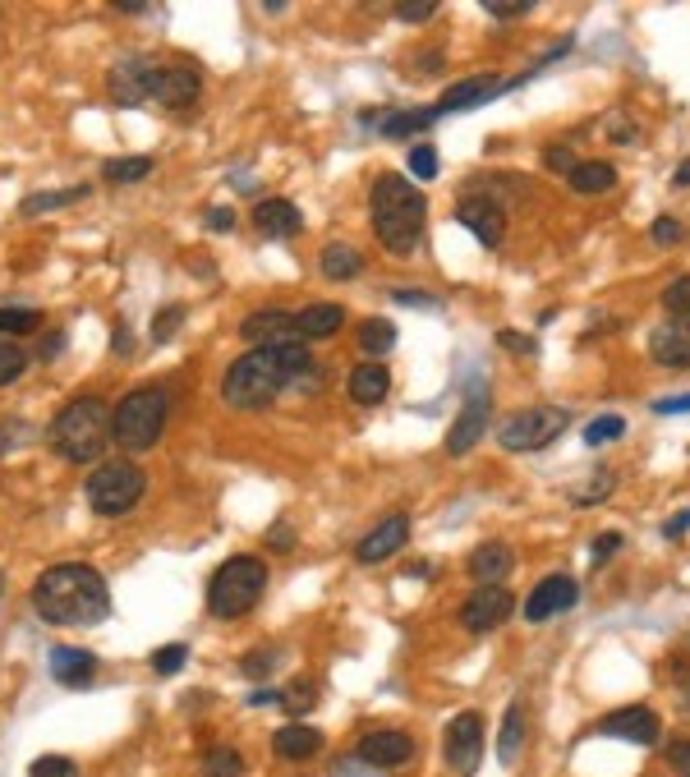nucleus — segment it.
<instances>
[{
  "mask_svg": "<svg viewBox=\"0 0 690 777\" xmlns=\"http://www.w3.org/2000/svg\"><path fill=\"white\" fill-rule=\"evenodd\" d=\"M314 382H318V369L304 346H259L230 364L221 396L230 409H267L286 386H314Z\"/></svg>",
  "mask_w": 690,
  "mask_h": 777,
  "instance_id": "obj_1",
  "label": "nucleus"
},
{
  "mask_svg": "<svg viewBox=\"0 0 690 777\" xmlns=\"http://www.w3.org/2000/svg\"><path fill=\"white\" fill-rule=\"evenodd\" d=\"M33 608L51 626H97L111 616V589L101 580L97 566L84 561H61L37 576L33 584Z\"/></svg>",
  "mask_w": 690,
  "mask_h": 777,
  "instance_id": "obj_2",
  "label": "nucleus"
},
{
  "mask_svg": "<svg viewBox=\"0 0 690 777\" xmlns=\"http://www.w3.org/2000/svg\"><path fill=\"white\" fill-rule=\"evenodd\" d=\"M424 212L428 203L405 175H382L373 185V230L387 244V253H415L424 236Z\"/></svg>",
  "mask_w": 690,
  "mask_h": 777,
  "instance_id": "obj_3",
  "label": "nucleus"
},
{
  "mask_svg": "<svg viewBox=\"0 0 690 777\" xmlns=\"http://www.w3.org/2000/svg\"><path fill=\"white\" fill-rule=\"evenodd\" d=\"M46 437H51V447H56L61 460L88 464V460H97L101 451H107V442H111V405L101 401V396L69 401L56 419H51Z\"/></svg>",
  "mask_w": 690,
  "mask_h": 777,
  "instance_id": "obj_4",
  "label": "nucleus"
},
{
  "mask_svg": "<svg viewBox=\"0 0 690 777\" xmlns=\"http://www.w3.org/2000/svg\"><path fill=\"white\" fill-rule=\"evenodd\" d=\"M263 589H267V561L240 552V557L221 561V571L208 580V612L217 621H240L263 599Z\"/></svg>",
  "mask_w": 690,
  "mask_h": 777,
  "instance_id": "obj_5",
  "label": "nucleus"
},
{
  "mask_svg": "<svg viewBox=\"0 0 690 777\" xmlns=\"http://www.w3.org/2000/svg\"><path fill=\"white\" fill-rule=\"evenodd\" d=\"M166 414H171V401L162 386H139V392H130L111 414V442L124 451L157 447L166 433Z\"/></svg>",
  "mask_w": 690,
  "mask_h": 777,
  "instance_id": "obj_6",
  "label": "nucleus"
},
{
  "mask_svg": "<svg viewBox=\"0 0 690 777\" xmlns=\"http://www.w3.org/2000/svg\"><path fill=\"white\" fill-rule=\"evenodd\" d=\"M143 488L147 479L134 460H101L88 474V506L97 515H130L143 497Z\"/></svg>",
  "mask_w": 690,
  "mask_h": 777,
  "instance_id": "obj_7",
  "label": "nucleus"
},
{
  "mask_svg": "<svg viewBox=\"0 0 690 777\" xmlns=\"http://www.w3.org/2000/svg\"><path fill=\"white\" fill-rule=\"evenodd\" d=\"M567 424H571V414L561 405H529V409L506 414L497 428V442L506 451H544L548 442H557L567 433Z\"/></svg>",
  "mask_w": 690,
  "mask_h": 777,
  "instance_id": "obj_8",
  "label": "nucleus"
},
{
  "mask_svg": "<svg viewBox=\"0 0 690 777\" xmlns=\"http://www.w3.org/2000/svg\"><path fill=\"white\" fill-rule=\"evenodd\" d=\"M447 764L460 777L479 773V764H483V713L479 709H466V713L451 718V727H447Z\"/></svg>",
  "mask_w": 690,
  "mask_h": 777,
  "instance_id": "obj_9",
  "label": "nucleus"
},
{
  "mask_svg": "<svg viewBox=\"0 0 690 777\" xmlns=\"http://www.w3.org/2000/svg\"><path fill=\"white\" fill-rule=\"evenodd\" d=\"M157 65L162 61H152V56H124L120 65H111L107 88H111L116 107H143V101H152V79H157Z\"/></svg>",
  "mask_w": 690,
  "mask_h": 777,
  "instance_id": "obj_10",
  "label": "nucleus"
},
{
  "mask_svg": "<svg viewBox=\"0 0 690 777\" xmlns=\"http://www.w3.org/2000/svg\"><path fill=\"white\" fill-rule=\"evenodd\" d=\"M506 616H516V599L502 589V584H479L466 603H460V626L474 631V635H489L497 631Z\"/></svg>",
  "mask_w": 690,
  "mask_h": 777,
  "instance_id": "obj_11",
  "label": "nucleus"
},
{
  "mask_svg": "<svg viewBox=\"0 0 690 777\" xmlns=\"http://www.w3.org/2000/svg\"><path fill=\"white\" fill-rule=\"evenodd\" d=\"M240 336L259 350V346H304V336L295 327V314L286 308H259V314H249L240 322Z\"/></svg>",
  "mask_w": 690,
  "mask_h": 777,
  "instance_id": "obj_12",
  "label": "nucleus"
},
{
  "mask_svg": "<svg viewBox=\"0 0 690 777\" xmlns=\"http://www.w3.org/2000/svg\"><path fill=\"white\" fill-rule=\"evenodd\" d=\"M456 221L466 226V230H474L479 236V244L483 249H497L502 244V236H506V212H502V203H493V198H460L456 203Z\"/></svg>",
  "mask_w": 690,
  "mask_h": 777,
  "instance_id": "obj_13",
  "label": "nucleus"
},
{
  "mask_svg": "<svg viewBox=\"0 0 690 777\" xmlns=\"http://www.w3.org/2000/svg\"><path fill=\"white\" fill-rule=\"evenodd\" d=\"M202 92V74L194 65H157V79H152V101H162L171 111L194 107Z\"/></svg>",
  "mask_w": 690,
  "mask_h": 777,
  "instance_id": "obj_14",
  "label": "nucleus"
},
{
  "mask_svg": "<svg viewBox=\"0 0 690 777\" xmlns=\"http://www.w3.org/2000/svg\"><path fill=\"white\" fill-rule=\"evenodd\" d=\"M410 755H415V741L392 727H377L360 741V764L369 768H401V764H410Z\"/></svg>",
  "mask_w": 690,
  "mask_h": 777,
  "instance_id": "obj_15",
  "label": "nucleus"
},
{
  "mask_svg": "<svg viewBox=\"0 0 690 777\" xmlns=\"http://www.w3.org/2000/svg\"><path fill=\"white\" fill-rule=\"evenodd\" d=\"M576 599H580V584L571 580V576H548L539 589L529 593V603H525V621H548V616H557V612H567V608H576Z\"/></svg>",
  "mask_w": 690,
  "mask_h": 777,
  "instance_id": "obj_16",
  "label": "nucleus"
},
{
  "mask_svg": "<svg viewBox=\"0 0 690 777\" xmlns=\"http://www.w3.org/2000/svg\"><path fill=\"white\" fill-rule=\"evenodd\" d=\"M489 396L483 392H474L470 401H466V409L456 414V424H451V433H447V451L451 456H466V451H474V442L483 437V428H489Z\"/></svg>",
  "mask_w": 690,
  "mask_h": 777,
  "instance_id": "obj_17",
  "label": "nucleus"
},
{
  "mask_svg": "<svg viewBox=\"0 0 690 777\" xmlns=\"http://www.w3.org/2000/svg\"><path fill=\"white\" fill-rule=\"evenodd\" d=\"M405 538H410V521L405 515H392V521H382L373 534L360 538V548H354V557H360L364 566H377V561H387L405 548Z\"/></svg>",
  "mask_w": 690,
  "mask_h": 777,
  "instance_id": "obj_18",
  "label": "nucleus"
},
{
  "mask_svg": "<svg viewBox=\"0 0 690 777\" xmlns=\"http://www.w3.org/2000/svg\"><path fill=\"white\" fill-rule=\"evenodd\" d=\"M502 88H511V84H502V79H493V74H479V79H466V84H456V88H447L442 92V101L432 107V116H451V111H470V107H483V101H493Z\"/></svg>",
  "mask_w": 690,
  "mask_h": 777,
  "instance_id": "obj_19",
  "label": "nucleus"
},
{
  "mask_svg": "<svg viewBox=\"0 0 690 777\" xmlns=\"http://www.w3.org/2000/svg\"><path fill=\"white\" fill-rule=\"evenodd\" d=\"M599 732L603 736H622V741H635V745H658V718L649 709H617V713H607L599 722Z\"/></svg>",
  "mask_w": 690,
  "mask_h": 777,
  "instance_id": "obj_20",
  "label": "nucleus"
},
{
  "mask_svg": "<svg viewBox=\"0 0 690 777\" xmlns=\"http://www.w3.org/2000/svg\"><path fill=\"white\" fill-rule=\"evenodd\" d=\"M299 226H304L299 207L286 203V198H263L259 207H253V230L267 236V240H291V236H299Z\"/></svg>",
  "mask_w": 690,
  "mask_h": 777,
  "instance_id": "obj_21",
  "label": "nucleus"
},
{
  "mask_svg": "<svg viewBox=\"0 0 690 777\" xmlns=\"http://www.w3.org/2000/svg\"><path fill=\"white\" fill-rule=\"evenodd\" d=\"M649 354L668 369H690V318H672L649 336Z\"/></svg>",
  "mask_w": 690,
  "mask_h": 777,
  "instance_id": "obj_22",
  "label": "nucleus"
},
{
  "mask_svg": "<svg viewBox=\"0 0 690 777\" xmlns=\"http://www.w3.org/2000/svg\"><path fill=\"white\" fill-rule=\"evenodd\" d=\"M51 677H56L61 686L79 690L97 677V658L88 649H74V644H61V649H51Z\"/></svg>",
  "mask_w": 690,
  "mask_h": 777,
  "instance_id": "obj_23",
  "label": "nucleus"
},
{
  "mask_svg": "<svg viewBox=\"0 0 690 777\" xmlns=\"http://www.w3.org/2000/svg\"><path fill=\"white\" fill-rule=\"evenodd\" d=\"M511 566H516V552H511L502 538L479 543V548L470 552V576H474L479 584H502V580L511 576Z\"/></svg>",
  "mask_w": 690,
  "mask_h": 777,
  "instance_id": "obj_24",
  "label": "nucleus"
},
{
  "mask_svg": "<svg viewBox=\"0 0 690 777\" xmlns=\"http://www.w3.org/2000/svg\"><path fill=\"white\" fill-rule=\"evenodd\" d=\"M272 749L281 759H314L318 749H322V732L318 727H309V722H291V727H276V736H272Z\"/></svg>",
  "mask_w": 690,
  "mask_h": 777,
  "instance_id": "obj_25",
  "label": "nucleus"
},
{
  "mask_svg": "<svg viewBox=\"0 0 690 777\" xmlns=\"http://www.w3.org/2000/svg\"><path fill=\"white\" fill-rule=\"evenodd\" d=\"M346 322V308L341 304H309V308H299L295 314V327L304 341H327V336H337Z\"/></svg>",
  "mask_w": 690,
  "mask_h": 777,
  "instance_id": "obj_26",
  "label": "nucleus"
},
{
  "mask_svg": "<svg viewBox=\"0 0 690 777\" xmlns=\"http://www.w3.org/2000/svg\"><path fill=\"white\" fill-rule=\"evenodd\" d=\"M392 392V373L382 364H360L350 373V401L354 405H382Z\"/></svg>",
  "mask_w": 690,
  "mask_h": 777,
  "instance_id": "obj_27",
  "label": "nucleus"
},
{
  "mask_svg": "<svg viewBox=\"0 0 690 777\" xmlns=\"http://www.w3.org/2000/svg\"><path fill=\"white\" fill-rule=\"evenodd\" d=\"M567 185L576 194H607V189H617V166H612V162H580L567 175Z\"/></svg>",
  "mask_w": 690,
  "mask_h": 777,
  "instance_id": "obj_28",
  "label": "nucleus"
},
{
  "mask_svg": "<svg viewBox=\"0 0 690 777\" xmlns=\"http://www.w3.org/2000/svg\"><path fill=\"white\" fill-rule=\"evenodd\" d=\"M318 267H322V276H331V281H350V276L364 272V258H360V249H350V244H327Z\"/></svg>",
  "mask_w": 690,
  "mask_h": 777,
  "instance_id": "obj_29",
  "label": "nucleus"
},
{
  "mask_svg": "<svg viewBox=\"0 0 690 777\" xmlns=\"http://www.w3.org/2000/svg\"><path fill=\"white\" fill-rule=\"evenodd\" d=\"M521 745H525V709H521V704H511V709H506V718H502V741H497V759H502V764H516Z\"/></svg>",
  "mask_w": 690,
  "mask_h": 777,
  "instance_id": "obj_30",
  "label": "nucleus"
},
{
  "mask_svg": "<svg viewBox=\"0 0 690 777\" xmlns=\"http://www.w3.org/2000/svg\"><path fill=\"white\" fill-rule=\"evenodd\" d=\"M202 777H244V755L236 745L202 749Z\"/></svg>",
  "mask_w": 690,
  "mask_h": 777,
  "instance_id": "obj_31",
  "label": "nucleus"
},
{
  "mask_svg": "<svg viewBox=\"0 0 690 777\" xmlns=\"http://www.w3.org/2000/svg\"><path fill=\"white\" fill-rule=\"evenodd\" d=\"M432 120H438V116H432V107L428 111H396V116H382V139H410V134H419V129H428Z\"/></svg>",
  "mask_w": 690,
  "mask_h": 777,
  "instance_id": "obj_32",
  "label": "nucleus"
},
{
  "mask_svg": "<svg viewBox=\"0 0 690 777\" xmlns=\"http://www.w3.org/2000/svg\"><path fill=\"white\" fill-rule=\"evenodd\" d=\"M101 175H107L111 185H139V179L152 175V157H116L101 166Z\"/></svg>",
  "mask_w": 690,
  "mask_h": 777,
  "instance_id": "obj_33",
  "label": "nucleus"
},
{
  "mask_svg": "<svg viewBox=\"0 0 690 777\" xmlns=\"http://www.w3.org/2000/svg\"><path fill=\"white\" fill-rule=\"evenodd\" d=\"M42 327V314L37 308H19V304H10V308H0V336H29V331H37Z\"/></svg>",
  "mask_w": 690,
  "mask_h": 777,
  "instance_id": "obj_34",
  "label": "nucleus"
},
{
  "mask_svg": "<svg viewBox=\"0 0 690 777\" xmlns=\"http://www.w3.org/2000/svg\"><path fill=\"white\" fill-rule=\"evenodd\" d=\"M360 346H364V354H387L396 346V327L387 318H369L360 327Z\"/></svg>",
  "mask_w": 690,
  "mask_h": 777,
  "instance_id": "obj_35",
  "label": "nucleus"
},
{
  "mask_svg": "<svg viewBox=\"0 0 690 777\" xmlns=\"http://www.w3.org/2000/svg\"><path fill=\"white\" fill-rule=\"evenodd\" d=\"M29 350H19L14 341H6V336H0V386H10L14 377H23V369H29Z\"/></svg>",
  "mask_w": 690,
  "mask_h": 777,
  "instance_id": "obj_36",
  "label": "nucleus"
},
{
  "mask_svg": "<svg viewBox=\"0 0 690 777\" xmlns=\"http://www.w3.org/2000/svg\"><path fill=\"white\" fill-rule=\"evenodd\" d=\"M622 433H626L622 414H603V419H594L590 428H584V447H607V442H617Z\"/></svg>",
  "mask_w": 690,
  "mask_h": 777,
  "instance_id": "obj_37",
  "label": "nucleus"
},
{
  "mask_svg": "<svg viewBox=\"0 0 690 777\" xmlns=\"http://www.w3.org/2000/svg\"><path fill=\"white\" fill-rule=\"evenodd\" d=\"M88 198V189H56V194H33V198H23V212L37 217V212H51V207H69V203H79Z\"/></svg>",
  "mask_w": 690,
  "mask_h": 777,
  "instance_id": "obj_38",
  "label": "nucleus"
},
{
  "mask_svg": "<svg viewBox=\"0 0 690 777\" xmlns=\"http://www.w3.org/2000/svg\"><path fill=\"white\" fill-rule=\"evenodd\" d=\"M29 777H79V764L65 755H37L29 764Z\"/></svg>",
  "mask_w": 690,
  "mask_h": 777,
  "instance_id": "obj_39",
  "label": "nucleus"
},
{
  "mask_svg": "<svg viewBox=\"0 0 690 777\" xmlns=\"http://www.w3.org/2000/svg\"><path fill=\"white\" fill-rule=\"evenodd\" d=\"M185 663H189L185 644H162V649L152 654V667H157V677H175V671H180Z\"/></svg>",
  "mask_w": 690,
  "mask_h": 777,
  "instance_id": "obj_40",
  "label": "nucleus"
},
{
  "mask_svg": "<svg viewBox=\"0 0 690 777\" xmlns=\"http://www.w3.org/2000/svg\"><path fill=\"white\" fill-rule=\"evenodd\" d=\"M662 308H668V314H677V318H690V276L672 281V286L662 291Z\"/></svg>",
  "mask_w": 690,
  "mask_h": 777,
  "instance_id": "obj_41",
  "label": "nucleus"
},
{
  "mask_svg": "<svg viewBox=\"0 0 690 777\" xmlns=\"http://www.w3.org/2000/svg\"><path fill=\"white\" fill-rule=\"evenodd\" d=\"M180 318H185V304H166L162 314H157V322H152V341H171L175 336V327H180Z\"/></svg>",
  "mask_w": 690,
  "mask_h": 777,
  "instance_id": "obj_42",
  "label": "nucleus"
},
{
  "mask_svg": "<svg viewBox=\"0 0 690 777\" xmlns=\"http://www.w3.org/2000/svg\"><path fill=\"white\" fill-rule=\"evenodd\" d=\"M410 175H419V179L438 175V152H432V143H415L410 147Z\"/></svg>",
  "mask_w": 690,
  "mask_h": 777,
  "instance_id": "obj_43",
  "label": "nucleus"
},
{
  "mask_svg": "<svg viewBox=\"0 0 690 777\" xmlns=\"http://www.w3.org/2000/svg\"><path fill=\"white\" fill-rule=\"evenodd\" d=\"M281 704H286L291 713H304V709H314V704H318V694H314L309 681H299V686H286V690H281Z\"/></svg>",
  "mask_w": 690,
  "mask_h": 777,
  "instance_id": "obj_44",
  "label": "nucleus"
},
{
  "mask_svg": "<svg viewBox=\"0 0 690 777\" xmlns=\"http://www.w3.org/2000/svg\"><path fill=\"white\" fill-rule=\"evenodd\" d=\"M607 492H612V474H607V470H599V479H594L590 488L571 492V502H576V506H594L599 497H607Z\"/></svg>",
  "mask_w": 690,
  "mask_h": 777,
  "instance_id": "obj_45",
  "label": "nucleus"
},
{
  "mask_svg": "<svg viewBox=\"0 0 690 777\" xmlns=\"http://www.w3.org/2000/svg\"><path fill=\"white\" fill-rule=\"evenodd\" d=\"M432 14H438V6H432V0H410V6H396V19H401V23H428Z\"/></svg>",
  "mask_w": 690,
  "mask_h": 777,
  "instance_id": "obj_46",
  "label": "nucleus"
},
{
  "mask_svg": "<svg viewBox=\"0 0 690 777\" xmlns=\"http://www.w3.org/2000/svg\"><path fill=\"white\" fill-rule=\"evenodd\" d=\"M272 667H276V654H272V649H263V654L253 649V654H249V658L240 663V671H244V677H267Z\"/></svg>",
  "mask_w": 690,
  "mask_h": 777,
  "instance_id": "obj_47",
  "label": "nucleus"
},
{
  "mask_svg": "<svg viewBox=\"0 0 690 777\" xmlns=\"http://www.w3.org/2000/svg\"><path fill=\"white\" fill-rule=\"evenodd\" d=\"M649 236H654V244H677L686 230H681V221H672V217H658V221L649 226Z\"/></svg>",
  "mask_w": 690,
  "mask_h": 777,
  "instance_id": "obj_48",
  "label": "nucleus"
},
{
  "mask_svg": "<svg viewBox=\"0 0 690 777\" xmlns=\"http://www.w3.org/2000/svg\"><path fill=\"white\" fill-rule=\"evenodd\" d=\"M544 166H548V171H557V175H571L580 162L571 157V147H548V152H544Z\"/></svg>",
  "mask_w": 690,
  "mask_h": 777,
  "instance_id": "obj_49",
  "label": "nucleus"
},
{
  "mask_svg": "<svg viewBox=\"0 0 690 777\" xmlns=\"http://www.w3.org/2000/svg\"><path fill=\"white\" fill-rule=\"evenodd\" d=\"M668 764L677 777H690V741H672L668 745Z\"/></svg>",
  "mask_w": 690,
  "mask_h": 777,
  "instance_id": "obj_50",
  "label": "nucleus"
},
{
  "mask_svg": "<svg viewBox=\"0 0 690 777\" xmlns=\"http://www.w3.org/2000/svg\"><path fill=\"white\" fill-rule=\"evenodd\" d=\"M483 10H489L493 19H521V14H529L534 6H529V0H516V6H506V0H489Z\"/></svg>",
  "mask_w": 690,
  "mask_h": 777,
  "instance_id": "obj_51",
  "label": "nucleus"
},
{
  "mask_svg": "<svg viewBox=\"0 0 690 777\" xmlns=\"http://www.w3.org/2000/svg\"><path fill=\"white\" fill-rule=\"evenodd\" d=\"M267 543H272V552H291V548H295V534H291V525H286V521L272 525V529H267Z\"/></svg>",
  "mask_w": 690,
  "mask_h": 777,
  "instance_id": "obj_52",
  "label": "nucleus"
},
{
  "mask_svg": "<svg viewBox=\"0 0 690 777\" xmlns=\"http://www.w3.org/2000/svg\"><path fill=\"white\" fill-rule=\"evenodd\" d=\"M497 346H502V350H516V354H534V350H539V346L529 341V336H516V331H502Z\"/></svg>",
  "mask_w": 690,
  "mask_h": 777,
  "instance_id": "obj_53",
  "label": "nucleus"
},
{
  "mask_svg": "<svg viewBox=\"0 0 690 777\" xmlns=\"http://www.w3.org/2000/svg\"><path fill=\"white\" fill-rule=\"evenodd\" d=\"M617 548H622V534H612V529H607V534H599V538H594V561H607Z\"/></svg>",
  "mask_w": 690,
  "mask_h": 777,
  "instance_id": "obj_54",
  "label": "nucleus"
},
{
  "mask_svg": "<svg viewBox=\"0 0 690 777\" xmlns=\"http://www.w3.org/2000/svg\"><path fill=\"white\" fill-rule=\"evenodd\" d=\"M202 221H208V230H230V226H236V212H230V207H208V217H202Z\"/></svg>",
  "mask_w": 690,
  "mask_h": 777,
  "instance_id": "obj_55",
  "label": "nucleus"
},
{
  "mask_svg": "<svg viewBox=\"0 0 690 777\" xmlns=\"http://www.w3.org/2000/svg\"><path fill=\"white\" fill-rule=\"evenodd\" d=\"M61 350H65V336H61V331H51V336H46V341L37 346V354H33V359H42V364H46V359H56Z\"/></svg>",
  "mask_w": 690,
  "mask_h": 777,
  "instance_id": "obj_56",
  "label": "nucleus"
},
{
  "mask_svg": "<svg viewBox=\"0 0 690 777\" xmlns=\"http://www.w3.org/2000/svg\"><path fill=\"white\" fill-rule=\"evenodd\" d=\"M654 414H690V392L677 401H654Z\"/></svg>",
  "mask_w": 690,
  "mask_h": 777,
  "instance_id": "obj_57",
  "label": "nucleus"
},
{
  "mask_svg": "<svg viewBox=\"0 0 690 777\" xmlns=\"http://www.w3.org/2000/svg\"><path fill=\"white\" fill-rule=\"evenodd\" d=\"M392 299H396V304H410V308H432V304H438L432 295H415V291H396Z\"/></svg>",
  "mask_w": 690,
  "mask_h": 777,
  "instance_id": "obj_58",
  "label": "nucleus"
},
{
  "mask_svg": "<svg viewBox=\"0 0 690 777\" xmlns=\"http://www.w3.org/2000/svg\"><path fill=\"white\" fill-rule=\"evenodd\" d=\"M690 529V511H681V515H672L668 525H662V538H677V534H686Z\"/></svg>",
  "mask_w": 690,
  "mask_h": 777,
  "instance_id": "obj_59",
  "label": "nucleus"
},
{
  "mask_svg": "<svg viewBox=\"0 0 690 777\" xmlns=\"http://www.w3.org/2000/svg\"><path fill=\"white\" fill-rule=\"evenodd\" d=\"M249 704H253V709H263V704H281V690H253V694H249Z\"/></svg>",
  "mask_w": 690,
  "mask_h": 777,
  "instance_id": "obj_60",
  "label": "nucleus"
},
{
  "mask_svg": "<svg viewBox=\"0 0 690 777\" xmlns=\"http://www.w3.org/2000/svg\"><path fill=\"white\" fill-rule=\"evenodd\" d=\"M134 350V336H130V327H116V354H130Z\"/></svg>",
  "mask_w": 690,
  "mask_h": 777,
  "instance_id": "obj_61",
  "label": "nucleus"
},
{
  "mask_svg": "<svg viewBox=\"0 0 690 777\" xmlns=\"http://www.w3.org/2000/svg\"><path fill=\"white\" fill-rule=\"evenodd\" d=\"M677 185H681V189H686V185H690V157H686V162H681V166H677Z\"/></svg>",
  "mask_w": 690,
  "mask_h": 777,
  "instance_id": "obj_62",
  "label": "nucleus"
},
{
  "mask_svg": "<svg viewBox=\"0 0 690 777\" xmlns=\"http://www.w3.org/2000/svg\"><path fill=\"white\" fill-rule=\"evenodd\" d=\"M681 709L690 713V681H681Z\"/></svg>",
  "mask_w": 690,
  "mask_h": 777,
  "instance_id": "obj_63",
  "label": "nucleus"
}]
</instances>
